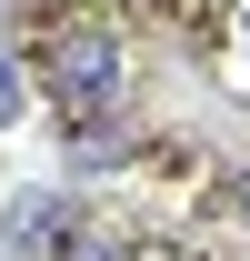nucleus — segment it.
Segmentation results:
<instances>
[{
	"instance_id": "1",
	"label": "nucleus",
	"mask_w": 250,
	"mask_h": 261,
	"mask_svg": "<svg viewBox=\"0 0 250 261\" xmlns=\"http://www.w3.org/2000/svg\"><path fill=\"white\" fill-rule=\"evenodd\" d=\"M50 91H60V111H110L120 100V40L110 31H60L50 40Z\"/></svg>"
},
{
	"instance_id": "4",
	"label": "nucleus",
	"mask_w": 250,
	"mask_h": 261,
	"mask_svg": "<svg viewBox=\"0 0 250 261\" xmlns=\"http://www.w3.org/2000/svg\"><path fill=\"white\" fill-rule=\"evenodd\" d=\"M240 211H250V171H240Z\"/></svg>"
},
{
	"instance_id": "3",
	"label": "nucleus",
	"mask_w": 250,
	"mask_h": 261,
	"mask_svg": "<svg viewBox=\"0 0 250 261\" xmlns=\"http://www.w3.org/2000/svg\"><path fill=\"white\" fill-rule=\"evenodd\" d=\"M0 121H20V70L0 61Z\"/></svg>"
},
{
	"instance_id": "2",
	"label": "nucleus",
	"mask_w": 250,
	"mask_h": 261,
	"mask_svg": "<svg viewBox=\"0 0 250 261\" xmlns=\"http://www.w3.org/2000/svg\"><path fill=\"white\" fill-rule=\"evenodd\" d=\"M50 231H60V191H20L10 201V241L20 251H50Z\"/></svg>"
}]
</instances>
